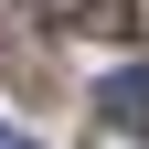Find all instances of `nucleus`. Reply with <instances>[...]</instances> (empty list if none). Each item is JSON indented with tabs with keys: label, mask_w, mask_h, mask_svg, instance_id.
Here are the masks:
<instances>
[{
	"label": "nucleus",
	"mask_w": 149,
	"mask_h": 149,
	"mask_svg": "<svg viewBox=\"0 0 149 149\" xmlns=\"http://www.w3.org/2000/svg\"><path fill=\"white\" fill-rule=\"evenodd\" d=\"M43 11H64L74 32H139V0H43Z\"/></svg>",
	"instance_id": "nucleus-2"
},
{
	"label": "nucleus",
	"mask_w": 149,
	"mask_h": 149,
	"mask_svg": "<svg viewBox=\"0 0 149 149\" xmlns=\"http://www.w3.org/2000/svg\"><path fill=\"white\" fill-rule=\"evenodd\" d=\"M96 117L117 128V139H149V64H117L96 85Z\"/></svg>",
	"instance_id": "nucleus-1"
},
{
	"label": "nucleus",
	"mask_w": 149,
	"mask_h": 149,
	"mask_svg": "<svg viewBox=\"0 0 149 149\" xmlns=\"http://www.w3.org/2000/svg\"><path fill=\"white\" fill-rule=\"evenodd\" d=\"M0 149H43V139H22V128H0Z\"/></svg>",
	"instance_id": "nucleus-3"
}]
</instances>
